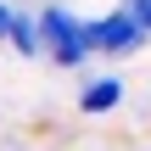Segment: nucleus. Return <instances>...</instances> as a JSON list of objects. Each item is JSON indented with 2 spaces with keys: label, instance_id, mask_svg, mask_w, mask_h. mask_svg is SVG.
Listing matches in <instances>:
<instances>
[{
  "label": "nucleus",
  "instance_id": "nucleus-1",
  "mask_svg": "<svg viewBox=\"0 0 151 151\" xmlns=\"http://www.w3.org/2000/svg\"><path fill=\"white\" fill-rule=\"evenodd\" d=\"M34 28H39V56H50L56 67H67V73H78L84 62H90V39H84V17H73L62 0H50L39 17H34Z\"/></svg>",
  "mask_w": 151,
  "mask_h": 151
},
{
  "label": "nucleus",
  "instance_id": "nucleus-2",
  "mask_svg": "<svg viewBox=\"0 0 151 151\" xmlns=\"http://www.w3.org/2000/svg\"><path fill=\"white\" fill-rule=\"evenodd\" d=\"M84 39H90V56H95V50H101V56H134V50L146 45L140 22H134L123 6H112V11H95V17L84 22Z\"/></svg>",
  "mask_w": 151,
  "mask_h": 151
},
{
  "label": "nucleus",
  "instance_id": "nucleus-3",
  "mask_svg": "<svg viewBox=\"0 0 151 151\" xmlns=\"http://www.w3.org/2000/svg\"><path fill=\"white\" fill-rule=\"evenodd\" d=\"M118 106H123V78L118 73H101V78H90L78 90V112L84 118H101V112H118Z\"/></svg>",
  "mask_w": 151,
  "mask_h": 151
},
{
  "label": "nucleus",
  "instance_id": "nucleus-4",
  "mask_svg": "<svg viewBox=\"0 0 151 151\" xmlns=\"http://www.w3.org/2000/svg\"><path fill=\"white\" fill-rule=\"evenodd\" d=\"M6 45H11L17 56H39V28H34V17H28V11H17V17H11Z\"/></svg>",
  "mask_w": 151,
  "mask_h": 151
},
{
  "label": "nucleus",
  "instance_id": "nucleus-5",
  "mask_svg": "<svg viewBox=\"0 0 151 151\" xmlns=\"http://www.w3.org/2000/svg\"><path fill=\"white\" fill-rule=\"evenodd\" d=\"M123 11H129V17L140 22V34L151 39V0H123Z\"/></svg>",
  "mask_w": 151,
  "mask_h": 151
},
{
  "label": "nucleus",
  "instance_id": "nucleus-6",
  "mask_svg": "<svg viewBox=\"0 0 151 151\" xmlns=\"http://www.w3.org/2000/svg\"><path fill=\"white\" fill-rule=\"evenodd\" d=\"M11 17H17V6H6V0H0V39H6V28H11Z\"/></svg>",
  "mask_w": 151,
  "mask_h": 151
}]
</instances>
